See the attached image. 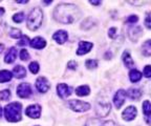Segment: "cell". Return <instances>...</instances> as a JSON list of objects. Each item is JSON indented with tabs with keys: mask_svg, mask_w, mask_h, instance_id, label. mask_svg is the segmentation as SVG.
I'll use <instances>...</instances> for the list:
<instances>
[{
	"mask_svg": "<svg viewBox=\"0 0 151 126\" xmlns=\"http://www.w3.org/2000/svg\"><path fill=\"white\" fill-rule=\"evenodd\" d=\"M142 34V29L139 26H133L129 30V37L132 41H137Z\"/></svg>",
	"mask_w": 151,
	"mask_h": 126,
	"instance_id": "ac0fdd59",
	"label": "cell"
},
{
	"mask_svg": "<svg viewBox=\"0 0 151 126\" xmlns=\"http://www.w3.org/2000/svg\"><path fill=\"white\" fill-rule=\"evenodd\" d=\"M137 114V110L134 106H129L127 107L122 114L123 119L126 120V121H132V120L134 119L135 117Z\"/></svg>",
	"mask_w": 151,
	"mask_h": 126,
	"instance_id": "30bf717a",
	"label": "cell"
},
{
	"mask_svg": "<svg viewBox=\"0 0 151 126\" xmlns=\"http://www.w3.org/2000/svg\"><path fill=\"white\" fill-rule=\"evenodd\" d=\"M13 78V75L9 71H0V83H4L9 82Z\"/></svg>",
	"mask_w": 151,
	"mask_h": 126,
	"instance_id": "7402d4cb",
	"label": "cell"
},
{
	"mask_svg": "<svg viewBox=\"0 0 151 126\" xmlns=\"http://www.w3.org/2000/svg\"><path fill=\"white\" fill-rule=\"evenodd\" d=\"M125 98H126V91H123V89H120L116 93L114 97H113V103H114V106L120 109L122 105L125 102Z\"/></svg>",
	"mask_w": 151,
	"mask_h": 126,
	"instance_id": "9c48e42d",
	"label": "cell"
},
{
	"mask_svg": "<svg viewBox=\"0 0 151 126\" xmlns=\"http://www.w3.org/2000/svg\"><path fill=\"white\" fill-rule=\"evenodd\" d=\"M4 116L9 122L21 121V104L20 103H9L4 107Z\"/></svg>",
	"mask_w": 151,
	"mask_h": 126,
	"instance_id": "7a4b0ae2",
	"label": "cell"
},
{
	"mask_svg": "<svg viewBox=\"0 0 151 126\" xmlns=\"http://www.w3.org/2000/svg\"><path fill=\"white\" fill-rule=\"evenodd\" d=\"M111 109V105L109 102L106 101H99L97 103V107H96V112L99 117L103 118V117H106L107 114L110 112Z\"/></svg>",
	"mask_w": 151,
	"mask_h": 126,
	"instance_id": "5b68a950",
	"label": "cell"
},
{
	"mask_svg": "<svg viewBox=\"0 0 151 126\" xmlns=\"http://www.w3.org/2000/svg\"><path fill=\"white\" fill-rule=\"evenodd\" d=\"M143 54H144L145 56H150L151 54V41L150 40H147L146 42L143 44Z\"/></svg>",
	"mask_w": 151,
	"mask_h": 126,
	"instance_id": "d4e9b609",
	"label": "cell"
},
{
	"mask_svg": "<svg viewBox=\"0 0 151 126\" xmlns=\"http://www.w3.org/2000/svg\"><path fill=\"white\" fill-rule=\"evenodd\" d=\"M144 76L146 77V78H150V76H151V66L150 65H147V66L145 67Z\"/></svg>",
	"mask_w": 151,
	"mask_h": 126,
	"instance_id": "d6a6232c",
	"label": "cell"
},
{
	"mask_svg": "<svg viewBox=\"0 0 151 126\" xmlns=\"http://www.w3.org/2000/svg\"><path fill=\"white\" fill-rule=\"evenodd\" d=\"M122 59H123V62H124V64H125L126 67H128V68H132V67H133L134 63H133V60L131 59V57H130L129 53L128 52L123 53Z\"/></svg>",
	"mask_w": 151,
	"mask_h": 126,
	"instance_id": "d6986e66",
	"label": "cell"
},
{
	"mask_svg": "<svg viewBox=\"0 0 151 126\" xmlns=\"http://www.w3.org/2000/svg\"><path fill=\"white\" fill-rule=\"evenodd\" d=\"M3 50H4V45H3V44H0V54L2 53Z\"/></svg>",
	"mask_w": 151,
	"mask_h": 126,
	"instance_id": "f35d334b",
	"label": "cell"
},
{
	"mask_svg": "<svg viewBox=\"0 0 151 126\" xmlns=\"http://www.w3.org/2000/svg\"><path fill=\"white\" fill-rule=\"evenodd\" d=\"M86 126H118L113 121H101L99 119L89 120Z\"/></svg>",
	"mask_w": 151,
	"mask_h": 126,
	"instance_id": "4fadbf2b",
	"label": "cell"
},
{
	"mask_svg": "<svg viewBox=\"0 0 151 126\" xmlns=\"http://www.w3.org/2000/svg\"><path fill=\"white\" fill-rule=\"evenodd\" d=\"M77 66H78V64H77V62L76 61H69L68 62V64H67V67L68 68H70V69H76L77 68Z\"/></svg>",
	"mask_w": 151,
	"mask_h": 126,
	"instance_id": "d590c367",
	"label": "cell"
},
{
	"mask_svg": "<svg viewBox=\"0 0 151 126\" xmlns=\"http://www.w3.org/2000/svg\"><path fill=\"white\" fill-rule=\"evenodd\" d=\"M85 65H86V67H87V68H89V69L96 68V67H98V60L89 59V60H87V61H86Z\"/></svg>",
	"mask_w": 151,
	"mask_h": 126,
	"instance_id": "83f0119b",
	"label": "cell"
},
{
	"mask_svg": "<svg viewBox=\"0 0 151 126\" xmlns=\"http://www.w3.org/2000/svg\"><path fill=\"white\" fill-rule=\"evenodd\" d=\"M57 93H58L59 97L66 98L70 95V88H69V86H67V84H58L57 85Z\"/></svg>",
	"mask_w": 151,
	"mask_h": 126,
	"instance_id": "7c38bea8",
	"label": "cell"
},
{
	"mask_svg": "<svg viewBox=\"0 0 151 126\" xmlns=\"http://www.w3.org/2000/svg\"><path fill=\"white\" fill-rule=\"evenodd\" d=\"M13 20L17 23H21L22 21L24 20V14L23 13H17V14L14 15L13 17Z\"/></svg>",
	"mask_w": 151,
	"mask_h": 126,
	"instance_id": "f546056e",
	"label": "cell"
},
{
	"mask_svg": "<svg viewBox=\"0 0 151 126\" xmlns=\"http://www.w3.org/2000/svg\"><path fill=\"white\" fill-rule=\"evenodd\" d=\"M143 112H144L145 116H146V121L147 124H150V112H151V106H150V102L148 100L145 101L143 103Z\"/></svg>",
	"mask_w": 151,
	"mask_h": 126,
	"instance_id": "ffe728a7",
	"label": "cell"
},
{
	"mask_svg": "<svg viewBox=\"0 0 151 126\" xmlns=\"http://www.w3.org/2000/svg\"><path fill=\"white\" fill-rule=\"evenodd\" d=\"M108 35H109V37L110 38H116V27H111L110 30H109V32H108Z\"/></svg>",
	"mask_w": 151,
	"mask_h": 126,
	"instance_id": "836d02e7",
	"label": "cell"
},
{
	"mask_svg": "<svg viewBox=\"0 0 151 126\" xmlns=\"http://www.w3.org/2000/svg\"><path fill=\"white\" fill-rule=\"evenodd\" d=\"M81 12L75 4L70 3H61L55 9L54 17L57 21L63 24H70L79 19Z\"/></svg>",
	"mask_w": 151,
	"mask_h": 126,
	"instance_id": "6da1fadb",
	"label": "cell"
},
{
	"mask_svg": "<svg viewBox=\"0 0 151 126\" xmlns=\"http://www.w3.org/2000/svg\"><path fill=\"white\" fill-rule=\"evenodd\" d=\"M1 114H2V108L0 106V118H1Z\"/></svg>",
	"mask_w": 151,
	"mask_h": 126,
	"instance_id": "ab89813d",
	"label": "cell"
},
{
	"mask_svg": "<svg viewBox=\"0 0 151 126\" xmlns=\"http://www.w3.org/2000/svg\"><path fill=\"white\" fill-rule=\"evenodd\" d=\"M11 98V91L9 89H4L0 93V99L2 101H7Z\"/></svg>",
	"mask_w": 151,
	"mask_h": 126,
	"instance_id": "f1b7e54d",
	"label": "cell"
},
{
	"mask_svg": "<svg viewBox=\"0 0 151 126\" xmlns=\"http://www.w3.org/2000/svg\"><path fill=\"white\" fill-rule=\"evenodd\" d=\"M17 95L20 98H28L32 95V87L28 83H21L17 87Z\"/></svg>",
	"mask_w": 151,
	"mask_h": 126,
	"instance_id": "52a82bcc",
	"label": "cell"
},
{
	"mask_svg": "<svg viewBox=\"0 0 151 126\" xmlns=\"http://www.w3.org/2000/svg\"><path fill=\"white\" fill-rule=\"evenodd\" d=\"M127 96L131 100H137L142 96V93L139 89H137V88H130L129 91H127Z\"/></svg>",
	"mask_w": 151,
	"mask_h": 126,
	"instance_id": "cb8c5ba5",
	"label": "cell"
},
{
	"mask_svg": "<svg viewBox=\"0 0 151 126\" xmlns=\"http://www.w3.org/2000/svg\"><path fill=\"white\" fill-rule=\"evenodd\" d=\"M43 20V13L39 7H35L27 18V27L31 31H36L40 27Z\"/></svg>",
	"mask_w": 151,
	"mask_h": 126,
	"instance_id": "3957f363",
	"label": "cell"
},
{
	"mask_svg": "<svg viewBox=\"0 0 151 126\" xmlns=\"http://www.w3.org/2000/svg\"><path fill=\"white\" fill-rule=\"evenodd\" d=\"M90 93V88L87 85H82L79 86L78 88H76V94L80 97H84V96H88Z\"/></svg>",
	"mask_w": 151,
	"mask_h": 126,
	"instance_id": "603a6c76",
	"label": "cell"
},
{
	"mask_svg": "<svg viewBox=\"0 0 151 126\" xmlns=\"http://www.w3.org/2000/svg\"><path fill=\"white\" fill-rule=\"evenodd\" d=\"M25 114L32 119H38L40 118L41 114V106L38 104H33L31 106H28L25 109Z\"/></svg>",
	"mask_w": 151,
	"mask_h": 126,
	"instance_id": "8992f818",
	"label": "cell"
},
{
	"mask_svg": "<svg viewBox=\"0 0 151 126\" xmlns=\"http://www.w3.org/2000/svg\"><path fill=\"white\" fill-rule=\"evenodd\" d=\"M20 58H21V60H23V61H27V60L29 59V54H28L27 50H21V52H20Z\"/></svg>",
	"mask_w": 151,
	"mask_h": 126,
	"instance_id": "1f68e13d",
	"label": "cell"
},
{
	"mask_svg": "<svg viewBox=\"0 0 151 126\" xmlns=\"http://www.w3.org/2000/svg\"><path fill=\"white\" fill-rule=\"evenodd\" d=\"M92 46H93V44H92L91 42L81 41V42H79V48H78V50H77V54H78L79 56L87 54V53L92 48Z\"/></svg>",
	"mask_w": 151,
	"mask_h": 126,
	"instance_id": "8fae6325",
	"label": "cell"
},
{
	"mask_svg": "<svg viewBox=\"0 0 151 126\" xmlns=\"http://www.w3.org/2000/svg\"><path fill=\"white\" fill-rule=\"evenodd\" d=\"M36 126H38V125H36Z\"/></svg>",
	"mask_w": 151,
	"mask_h": 126,
	"instance_id": "60d3db41",
	"label": "cell"
},
{
	"mask_svg": "<svg viewBox=\"0 0 151 126\" xmlns=\"http://www.w3.org/2000/svg\"><path fill=\"white\" fill-rule=\"evenodd\" d=\"M145 23H146V26L147 29H150L151 25H150V14H147V17H146V21H145Z\"/></svg>",
	"mask_w": 151,
	"mask_h": 126,
	"instance_id": "8d00e7d4",
	"label": "cell"
},
{
	"mask_svg": "<svg viewBox=\"0 0 151 126\" xmlns=\"http://www.w3.org/2000/svg\"><path fill=\"white\" fill-rule=\"evenodd\" d=\"M90 4L99 5V4H101V1H90Z\"/></svg>",
	"mask_w": 151,
	"mask_h": 126,
	"instance_id": "74e56055",
	"label": "cell"
},
{
	"mask_svg": "<svg viewBox=\"0 0 151 126\" xmlns=\"http://www.w3.org/2000/svg\"><path fill=\"white\" fill-rule=\"evenodd\" d=\"M29 71H31L32 74H38V71H39V64H38V62H32L29 66H28Z\"/></svg>",
	"mask_w": 151,
	"mask_h": 126,
	"instance_id": "4316f807",
	"label": "cell"
},
{
	"mask_svg": "<svg viewBox=\"0 0 151 126\" xmlns=\"http://www.w3.org/2000/svg\"><path fill=\"white\" fill-rule=\"evenodd\" d=\"M9 36L12 37V38H15V39H19L21 38L22 34H21V31L20 30H17V29H12L11 30V32H9Z\"/></svg>",
	"mask_w": 151,
	"mask_h": 126,
	"instance_id": "484cf974",
	"label": "cell"
},
{
	"mask_svg": "<svg viewBox=\"0 0 151 126\" xmlns=\"http://www.w3.org/2000/svg\"><path fill=\"white\" fill-rule=\"evenodd\" d=\"M68 107L75 112H86L90 108V104L80 100H71L68 102Z\"/></svg>",
	"mask_w": 151,
	"mask_h": 126,
	"instance_id": "277c9868",
	"label": "cell"
},
{
	"mask_svg": "<svg viewBox=\"0 0 151 126\" xmlns=\"http://www.w3.org/2000/svg\"><path fill=\"white\" fill-rule=\"evenodd\" d=\"M129 78L130 81L133 83H137L142 79V73H139L137 69H131L129 73Z\"/></svg>",
	"mask_w": 151,
	"mask_h": 126,
	"instance_id": "44dd1931",
	"label": "cell"
},
{
	"mask_svg": "<svg viewBox=\"0 0 151 126\" xmlns=\"http://www.w3.org/2000/svg\"><path fill=\"white\" fill-rule=\"evenodd\" d=\"M16 57H17V50L15 48H11L7 50L6 55H5V57H4L5 63H9V64L13 63V62L16 60Z\"/></svg>",
	"mask_w": 151,
	"mask_h": 126,
	"instance_id": "2e32d148",
	"label": "cell"
},
{
	"mask_svg": "<svg viewBox=\"0 0 151 126\" xmlns=\"http://www.w3.org/2000/svg\"><path fill=\"white\" fill-rule=\"evenodd\" d=\"M52 39L56 40L58 43H60V44H63V43L66 42V40L68 39V34L65 31H58L54 34Z\"/></svg>",
	"mask_w": 151,
	"mask_h": 126,
	"instance_id": "5bb4252c",
	"label": "cell"
},
{
	"mask_svg": "<svg viewBox=\"0 0 151 126\" xmlns=\"http://www.w3.org/2000/svg\"><path fill=\"white\" fill-rule=\"evenodd\" d=\"M137 20H139V18H137V16H129L128 17V19L126 20V21L128 22V23H135V22H137Z\"/></svg>",
	"mask_w": 151,
	"mask_h": 126,
	"instance_id": "e575fe53",
	"label": "cell"
},
{
	"mask_svg": "<svg viewBox=\"0 0 151 126\" xmlns=\"http://www.w3.org/2000/svg\"><path fill=\"white\" fill-rule=\"evenodd\" d=\"M13 74L17 79H22L26 76V69L22 65H16L13 69Z\"/></svg>",
	"mask_w": 151,
	"mask_h": 126,
	"instance_id": "e0dca14e",
	"label": "cell"
},
{
	"mask_svg": "<svg viewBox=\"0 0 151 126\" xmlns=\"http://www.w3.org/2000/svg\"><path fill=\"white\" fill-rule=\"evenodd\" d=\"M36 87H37V89L40 93L44 94L50 89V82L47 81V79L45 77H39L37 79V81H36Z\"/></svg>",
	"mask_w": 151,
	"mask_h": 126,
	"instance_id": "ba28073f",
	"label": "cell"
},
{
	"mask_svg": "<svg viewBox=\"0 0 151 126\" xmlns=\"http://www.w3.org/2000/svg\"><path fill=\"white\" fill-rule=\"evenodd\" d=\"M29 44V39H28L27 36H22L21 40L17 43V45L19 46H24V45H28Z\"/></svg>",
	"mask_w": 151,
	"mask_h": 126,
	"instance_id": "4dcf8cb0",
	"label": "cell"
},
{
	"mask_svg": "<svg viewBox=\"0 0 151 126\" xmlns=\"http://www.w3.org/2000/svg\"><path fill=\"white\" fill-rule=\"evenodd\" d=\"M29 45L33 48L42 50V48H44L45 45H46V41L43 38H41V37H36V38H34L33 40L29 42Z\"/></svg>",
	"mask_w": 151,
	"mask_h": 126,
	"instance_id": "9a60e30c",
	"label": "cell"
}]
</instances>
